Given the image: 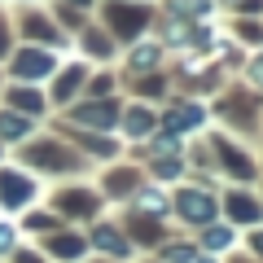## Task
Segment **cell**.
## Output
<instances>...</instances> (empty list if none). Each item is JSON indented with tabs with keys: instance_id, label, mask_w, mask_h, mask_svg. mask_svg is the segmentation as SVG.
<instances>
[{
	"instance_id": "1",
	"label": "cell",
	"mask_w": 263,
	"mask_h": 263,
	"mask_svg": "<svg viewBox=\"0 0 263 263\" xmlns=\"http://www.w3.org/2000/svg\"><path fill=\"white\" fill-rule=\"evenodd\" d=\"M0 197H5V206L22 211V206H31L35 184H31L27 176H18V171H0Z\"/></svg>"
},
{
	"instance_id": "2",
	"label": "cell",
	"mask_w": 263,
	"mask_h": 263,
	"mask_svg": "<svg viewBox=\"0 0 263 263\" xmlns=\"http://www.w3.org/2000/svg\"><path fill=\"white\" fill-rule=\"evenodd\" d=\"M176 211L189 224H211V215H215V206H211V197L202 193V189H184V193L176 197Z\"/></svg>"
},
{
	"instance_id": "3",
	"label": "cell",
	"mask_w": 263,
	"mask_h": 263,
	"mask_svg": "<svg viewBox=\"0 0 263 263\" xmlns=\"http://www.w3.org/2000/svg\"><path fill=\"white\" fill-rule=\"evenodd\" d=\"M202 123V105H171L167 114H162V127L171 132V136H180V132H189V127H197Z\"/></svg>"
},
{
	"instance_id": "4",
	"label": "cell",
	"mask_w": 263,
	"mask_h": 263,
	"mask_svg": "<svg viewBox=\"0 0 263 263\" xmlns=\"http://www.w3.org/2000/svg\"><path fill=\"white\" fill-rule=\"evenodd\" d=\"M13 70H18V75H27V79H35V75H48V70H53V62H48V53H40V48H22Z\"/></svg>"
},
{
	"instance_id": "5",
	"label": "cell",
	"mask_w": 263,
	"mask_h": 263,
	"mask_svg": "<svg viewBox=\"0 0 263 263\" xmlns=\"http://www.w3.org/2000/svg\"><path fill=\"white\" fill-rule=\"evenodd\" d=\"M31 162H44V171H75V158H66L57 145H35Z\"/></svg>"
},
{
	"instance_id": "6",
	"label": "cell",
	"mask_w": 263,
	"mask_h": 263,
	"mask_svg": "<svg viewBox=\"0 0 263 263\" xmlns=\"http://www.w3.org/2000/svg\"><path fill=\"white\" fill-rule=\"evenodd\" d=\"M259 215H263V206L254 202L250 193H228V219H246V224H254Z\"/></svg>"
},
{
	"instance_id": "7",
	"label": "cell",
	"mask_w": 263,
	"mask_h": 263,
	"mask_svg": "<svg viewBox=\"0 0 263 263\" xmlns=\"http://www.w3.org/2000/svg\"><path fill=\"white\" fill-rule=\"evenodd\" d=\"M57 202H62L66 215H97V206H101V202H97L92 193H84V189H75V193H62Z\"/></svg>"
},
{
	"instance_id": "8",
	"label": "cell",
	"mask_w": 263,
	"mask_h": 263,
	"mask_svg": "<svg viewBox=\"0 0 263 263\" xmlns=\"http://www.w3.org/2000/svg\"><path fill=\"white\" fill-rule=\"evenodd\" d=\"M110 22H114V31H123V35H136V31L145 27V13H141V9H123V5H114V9H110Z\"/></svg>"
},
{
	"instance_id": "9",
	"label": "cell",
	"mask_w": 263,
	"mask_h": 263,
	"mask_svg": "<svg viewBox=\"0 0 263 263\" xmlns=\"http://www.w3.org/2000/svg\"><path fill=\"white\" fill-rule=\"evenodd\" d=\"M219 158H224V167L233 171L237 180H250V158H246L241 149H233L228 141H219Z\"/></svg>"
},
{
	"instance_id": "10",
	"label": "cell",
	"mask_w": 263,
	"mask_h": 263,
	"mask_svg": "<svg viewBox=\"0 0 263 263\" xmlns=\"http://www.w3.org/2000/svg\"><path fill=\"white\" fill-rule=\"evenodd\" d=\"M123 127H127V136H149V127H154V114L149 110H141V105H132L127 114H123Z\"/></svg>"
},
{
	"instance_id": "11",
	"label": "cell",
	"mask_w": 263,
	"mask_h": 263,
	"mask_svg": "<svg viewBox=\"0 0 263 263\" xmlns=\"http://www.w3.org/2000/svg\"><path fill=\"white\" fill-rule=\"evenodd\" d=\"M92 241L101 246L105 254H127V250H132V246H127V237H123L119 228H97V233H92Z\"/></svg>"
},
{
	"instance_id": "12",
	"label": "cell",
	"mask_w": 263,
	"mask_h": 263,
	"mask_svg": "<svg viewBox=\"0 0 263 263\" xmlns=\"http://www.w3.org/2000/svg\"><path fill=\"white\" fill-rule=\"evenodd\" d=\"M114 101H97V105H84V110H79V119L84 123H92V127H110L114 123Z\"/></svg>"
},
{
	"instance_id": "13",
	"label": "cell",
	"mask_w": 263,
	"mask_h": 263,
	"mask_svg": "<svg viewBox=\"0 0 263 263\" xmlns=\"http://www.w3.org/2000/svg\"><path fill=\"white\" fill-rule=\"evenodd\" d=\"M136 211H141V215H167L171 202H167V193H158V189H145V193L136 197Z\"/></svg>"
},
{
	"instance_id": "14",
	"label": "cell",
	"mask_w": 263,
	"mask_h": 263,
	"mask_svg": "<svg viewBox=\"0 0 263 263\" xmlns=\"http://www.w3.org/2000/svg\"><path fill=\"white\" fill-rule=\"evenodd\" d=\"M48 250L62 254V259H75V254H84V241H79L75 233H62V237H53V241H48Z\"/></svg>"
},
{
	"instance_id": "15",
	"label": "cell",
	"mask_w": 263,
	"mask_h": 263,
	"mask_svg": "<svg viewBox=\"0 0 263 263\" xmlns=\"http://www.w3.org/2000/svg\"><path fill=\"white\" fill-rule=\"evenodd\" d=\"M27 132H31L27 119H18V114H0V136H5V141H22Z\"/></svg>"
},
{
	"instance_id": "16",
	"label": "cell",
	"mask_w": 263,
	"mask_h": 263,
	"mask_svg": "<svg viewBox=\"0 0 263 263\" xmlns=\"http://www.w3.org/2000/svg\"><path fill=\"white\" fill-rule=\"evenodd\" d=\"M233 241H237L233 228H206V233H202V246H206V250H228Z\"/></svg>"
},
{
	"instance_id": "17",
	"label": "cell",
	"mask_w": 263,
	"mask_h": 263,
	"mask_svg": "<svg viewBox=\"0 0 263 263\" xmlns=\"http://www.w3.org/2000/svg\"><path fill=\"white\" fill-rule=\"evenodd\" d=\"M79 79H84V66H70V70L57 79V101H70V92L79 88Z\"/></svg>"
},
{
	"instance_id": "18",
	"label": "cell",
	"mask_w": 263,
	"mask_h": 263,
	"mask_svg": "<svg viewBox=\"0 0 263 263\" xmlns=\"http://www.w3.org/2000/svg\"><path fill=\"white\" fill-rule=\"evenodd\" d=\"M158 48H154V44H141V48H136V53H132V66H136V70H149V66H158Z\"/></svg>"
},
{
	"instance_id": "19",
	"label": "cell",
	"mask_w": 263,
	"mask_h": 263,
	"mask_svg": "<svg viewBox=\"0 0 263 263\" xmlns=\"http://www.w3.org/2000/svg\"><path fill=\"white\" fill-rule=\"evenodd\" d=\"M162 259H167V263H189V259H197V250H193V246H167Z\"/></svg>"
},
{
	"instance_id": "20",
	"label": "cell",
	"mask_w": 263,
	"mask_h": 263,
	"mask_svg": "<svg viewBox=\"0 0 263 263\" xmlns=\"http://www.w3.org/2000/svg\"><path fill=\"white\" fill-rule=\"evenodd\" d=\"M13 105H27V110H40V92H31V88H13Z\"/></svg>"
},
{
	"instance_id": "21",
	"label": "cell",
	"mask_w": 263,
	"mask_h": 263,
	"mask_svg": "<svg viewBox=\"0 0 263 263\" xmlns=\"http://www.w3.org/2000/svg\"><path fill=\"white\" fill-rule=\"evenodd\" d=\"M171 13H206V0H171Z\"/></svg>"
},
{
	"instance_id": "22",
	"label": "cell",
	"mask_w": 263,
	"mask_h": 263,
	"mask_svg": "<svg viewBox=\"0 0 263 263\" xmlns=\"http://www.w3.org/2000/svg\"><path fill=\"white\" fill-rule=\"evenodd\" d=\"M154 171H158V180H176L180 176V162L176 158H158V162H154Z\"/></svg>"
},
{
	"instance_id": "23",
	"label": "cell",
	"mask_w": 263,
	"mask_h": 263,
	"mask_svg": "<svg viewBox=\"0 0 263 263\" xmlns=\"http://www.w3.org/2000/svg\"><path fill=\"white\" fill-rule=\"evenodd\" d=\"M9 246H13V228L0 224V250H9Z\"/></svg>"
},
{
	"instance_id": "24",
	"label": "cell",
	"mask_w": 263,
	"mask_h": 263,
	"mask_svg": "<svg viewBox=\"0 0 263 263\" xmlns=\"http://www.w3.org/2000/svg\"><path fill=\"white\" fill-rule=\"evenodd\" d=\"M250 246H254V254L263 259V233H254V237H250Z\"/></svg>"
},
{
	"instance_id": "25",
	"label": "cell",
	"mask_w": 263,
	"mask_h": 263,
	"mask_svg": "<svg viewBox=\"0 0 263 263\" xmlns=\"http://www.w3.org/2000/svg\"><path fill=\"white\" fill-rule=\"evenodd\" d=\"M18 263H40V254H31V250L22 254V250H18Z\"/></svg>"
}]
</instances>
